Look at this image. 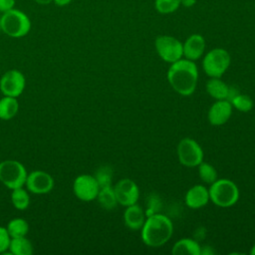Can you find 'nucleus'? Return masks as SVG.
<instances>
[{
  "label": "nucleus",
  "instance_id": "f257e3e1",
  "mask_svg": "<svg viewBox=\"0 0 255 255\" xmlns=\"http://www.w3.org/2000/svg\"><path fill=\"white\" fill-rule=\"evenodd\" d=\"M167 81L179 95L184 97L192 95L198 82V69L194 61L180 59L170 64L167 71Z\"/></svg>",
  "mask_w": 255,
  "mask_h": 255
},
{
  "label": "nucleus",
  "instance_id": "f03ea898",
  "mask_svg": "<svg viewBox=\"0 0 255 255\" xmlns=\"http://www.w3.org/2000/svg\"><path fill=\"white\" fill-rule=\"evenodd\" d=\"M141 240L148 247H160L172 236L173 224L171 220L159 212L151 214L145 218L140 228Z\"/></svg>",
  "mask_w": 255,
  "mask_h": 255
},
{
  "label": "nucleus",
  "instance_id": "7ed1b4c3",
  "mask_svg": "<svg viewBox=\"0 0 255 255\" xmlns=\"http://www.w3.org/2000/svg\"><path fill=\"white\" fill-rule=\"evenodd\" d=\"M31 20L26 13L19 9H11L0 17L1 31L11 38H22L31 30Z\"/></svg>",
  "mask_w": 255,
  "mask_h": 255
},
{
  "label": "nucleus",
  "instance_id": "20e7f679",
  "mask_svg": "<svg viewBox=\"0 0 255 255\" xmlns=\"http://www.w3.org/2000/svg\"><path fill=\"white\" fill-rule=\"evenodd\" d=\"M209 199L219 207H230L239 199L236 183L227 178H217L208 188Z\"/></svg>",
  "mask_w": 255,
  "mask_h": 255
},
{
  "label": "nucleus",
  "instance_id": "39448f33",
  "mask_svg": "<svg viewBox=\"0 0 255 255\" xmlns=\"http://www.w3.org/2000/svg\"><path fill=\"white\" fill-rule=\"evenodd\" d=\"M25 166L15 159H5L0 162V182L9 189L25 185L27 178Z\"/></svg>",
  "mask_w": 255,
  "mask_h": 255
},
{
  "label": "nucleus",
  "instance_id": "423d86ee",
  "mask_svg": "<svg viewBox=\"0 0 255 255\" xmlns=\"http://www.w3.org/2000/svg\"><path fill=\"white\" fill-rule=\"evenodd\" d=\"M231 58L229 53L223 48L210 50L202 60V68L210 78H221L229 68Z\"/></svg>",
  "mask_w": 255,
  "mask_h": 255
},
{
  "label": "nucleus",
  "instance_id": "0eeeda50",
  "mask_svg": "<svg viewBox=\"0 0 255 255\" xmlns=\"http://www.w3.org/2000/svg\"><path fill=\"white\" fill-rule=\"evenodd\" d=\"M176 153L179 162L187 167L198 166L203 161V150L199 143L190 138H182L176 147Z\"/></svg>",
  "mask_w": 255,
  "mask_h": 255
},
{
  "label": "nucleus",
  "instance_id": "6e6552de",
  "mask_svg": "<svg viewBox=\"0 0 255 255\" xmlns=\"http://www.w3.org/2000/svg\"><path fill=\"white\" fill-rule=\"evenodd\" d=\"M154 46L160 59L166 63L172 64L183 56L182 43L172 36L160 35L156 37Z\"/></svg>",
  "mask_w": 255,
  "mask_h": 255
},
{
  "label": "nucleus",
  "instance_id": "1a4fd4ad",
  "mask_svg": "<svg viewBox=\"0 0 255 255\" xmlns=\"http://www.w3.org/2000/svg\"><path fill=\"white\" fill-rule=\"evenodd\" d=\"M73 191L77 198L82 201H93L97 198L100 191V185L94 175H78L73 182Z\"/></svg>",
  "mask_w": 255,
  "mask_h": 255
},
{
  "label": "nucleus",
  "instance_id": "9d476101",
  "mask_svg": "<svg viewBox=\"0 0 255 255\" xmlns=\"http://www.w3.org/2000/svg\"><path fill=\"white\" fill-rule=\"evenodd\" d=\"M25 85L23 73L16 69L5 72L0 79V91L4 96L18 98L23 93Z\"/></svg>",
  "mask_w": 255,
  "mask_h": 255
},
{
  "label": "nucleus",
  "instance_id": "9b49d317",
  "mask_svg": "<svg viewBox=\"0 0 255 255\" xmlns=\"http://www.w3.org/2000/svg\"><path fill=\"white\" fill-rule=\"evenodd\" d=\"M114 190L118 203L126 207L135 204L139 198L138 186L129 178L119 180L114 186Z\"/></svg>",
  "mask_w": 255,
  "mask_h": 255
},
{
  "label": "nucleus",
  "instance_id": "f8f14e48",
  "mask_svg": "<svg viewBox=\"0 0 255 255\" xmlns=\"http://www.w3.org/2000/svg\"><path fill=\"white\" fill-rule=\"evenodd\" d=\"M25 185L27 190L34 194H46L53 189L54 179L46 171L34 170L27 174Z\"/></svg>",
  "mask_w": 255,
  "mask_h": 255
},
{
  "label": "nucleus",
  "instance_id": "ddd939ff",
  "mask_svg": "<svg viewBox=\"0 0 255 255\" xmlns=\"http://www.w3.org/2000/svg\"><path fill=\"white\" fill-rule=\"evenodd\" d=\"M232 105L227 100H216L210 107L207 119L213 126H222L228 122L232 115Z\"/></svg>",
  "mask_w": 255,
  "mask_h": 255
},
{
  "label": "nucleus",
  "instance_id": "4468645a",
  "mask_svg": "<svg viewBox=\"0 0 255 255\" xmlns=\"http://www.w3.org/2000/svg\"><path fill=\"white\" fill-rule=\"evenodd\" d=\"M208 189L202 184H196L190 187L185 193L184 201L187 207L191 209H199L204 207L209 201Z\"/></svg>",
  "mask_w": 255,
  "mask_h": 255
},
{
  "label": "nucleus",
  "instance_id": "2eb2a0df",
  "mask_svg": "<svg viewBox=\"0 0 255 255\" xmlns=\"http://www.w3.org/2000/svg\"><path fill=\"white\" fill-rule=\"evenodd\" d=\"M183 56L185 59L190 61H196L204 53L205 50V40L200 34L190 35L185 42L182 44Z\"/></svg>",
  "mask_w": 255,
  "mask_h": 255
},
{
  "label": "nucleus",
  "instance_id": "dca6fc26",
  "mask_svg": "<svg viewBox=\"0 0 255 255\" xmlns=\"http://www.w3.org/2000/svg\"><path fill=\"white\" fill-rule=\"evenodd\" d=\"M145 218L144 210L136 203L127 206L124 213L125 224L130 230H139L142 227Z\"/></svg>",
  "mask_w": 255,
  "mask_h": 255
},
{
  "label": "nucleus",
  "instance_id": "f3484780",
  "mask_svg": "<svg viewBox=\"0 0 255 255\" xmlns=\"http://www.w3.org/2000/svg\"><path fill=\"white\" fill-rule=\"evenodd\" d=\"M171 253L173 255H201V246L195 239L182 238L174 243Z\"/></svg>",
  "mask_w": 255,
  "mask_h": 255
},
{
  "label": "nucleus",
  "instance_id": "a211bd4d",
  "mask_svg": "<svg viewBox=\"0 0 255 255\" xmlns=\"http://www.w3.org/2000/svg\"><path fill=\"white\" fill-rule=\"evenodd\" d=\"M206 92L215 100H227L229 86L220 78H210L206 83Z\"/></svg>",
  "mask_w": 255,
  "mask_h": 255
},
{
  "label": "nucleus",
  "instance_id": "6ab92c4d",
  "mask_svg": "<svg viewBox=\"0 0 255 255\" xmlns=\"http://www.w3.org/2000/svg\"><path fill=\"white\" fill-rule=\"evenodd\" d=\"M8 249L11 255H31L33 253V245L26 236L11 238Z\"/></svg>",
  "mask_w": 255,
  "mask_h": 255
},
{
  "label": "nucleus",
  "instance_id": "aec40b11",
  "mask_svg": "<svg viewBox=\"0 0 255 255\" xmlns=\"http://www.w3.org/2000/svg\"><path fill=\"white\" fill-rule=\"evenodd\" d=\"M19 110L17 98L4 96L0 99V119L3 121L11 120L16 116Z\"/></svg>",
  "mask_w": 255,
  "mask_h": 255
},
{
  "label": "nucleus",
  "instance_id": "412c9836",
  "mask_svg": "<svg viewBox=\"0 0 255 255\" xmlns=\"http://www.w3.org/2000/svg\"><path fill=\"white\" fill-rule=\"evenodd\" d=\"M96 199H98L100 205L106 210H112L118 204V200H117L113 186L100 188V191Z\"/></svg>",
  "mask_w": 255,
  "mask_h": 255
},
{
  "label": "nucleus",
  "instance_id": "4be33fe9",
  "mask_svg": "<svg viewBox=\"0 0 255 255\" xmlns=\"http://www.w3.org/2000/svg\"><path fill=\"white\" fill-rule=\"evenodd\" d=\"M6 229L11 238L26 236L29 231V224L23 218H13L8 222Z\"/></svg>",
  "mask_w": 255,
  "mask_h": 255
},
{
  "label": "nucleus",
  "instance_id": "5701e85b",
  "mask_svg": "<svg viewBox=\"0 0 255 255\" xmlns=\"http://www.w3.org/2000/svg\"><path fill=\"white\" fill-rule=\"evenodd\" d=\"M11 201L13 206L18 210H25L30 204V196L28 190L22 187L12 189Z\"/></svg>",
  "mask_w": 255,
  "mask_h": 255
},
{
  "label": "nucleus",
  "instance_id": "b1692460",
  "mask_svg": "<svg viewBox=\"0 0 255 255\" xmlns=\"http://www.w3.org/2000/svg\"><path fill=\"white\" fill-rule=\"evenodd\" d=\"M198 175L201 181L211 184L217 179V171L213 165L208 162H200L198 165Z\"/></svg>",
  "mask_w": 255,
  "mask_h": 255
},
{
  "label": "nucleus",
  "instance_id": "393cba45",
  "mask_svg": "<svg viewBox=\"0 0 255 255\" xmlns=\"http://www.w3.org/2000/svg\"><path fill=\"white\" fill-rule=\"evenodd\" d=\"M95 178L98 181L100 188L112 186L113 181V169L109 165L100 166L95 172Z\"/></svg>",
  "mask_w": 255,
  "mask_h": 255
},
{
  "label": "nucleus",
  "instance_id": "a878e982",
  "mask_svg": "<svg viewBox=\"0 0 255 255\" xmlns=\"http://www.w3.org/2000/svg\"><path fill=\"white\" fill-rule=\"evenodd\" d=\"M230 103L233 108L238 110L239 112L247 113L253 108V101L252 99L247 95H242L238 93L235 97H233L230 100Z\"/></svg>",
  "mask_w": 255,
  "mask_h": 255
},
{
  "label": "nucleus",
  "instance_id": "bb28decb",
  "mask_svg": "<svg viewBox=\"0 0 255 255\" xmlns=\"http://www.w3.org/2000/svg\"><path fill=\"white\" fill-rule=\"evenodd\" d=\"M180 5V0H154V8L160 14L175 12Z\"/></svg>",
  "mask_w": 255,
  "mask_h": 255
},
{
  "label": "nucleus",
  "instance_id": "cd10ccee",
  "mask_svg": "<svg viewBox=\"0 0 255 255\" xmlns=\"http://www.w3.org/2000/svg\"><path fill=\"white\" fill-rule=\"evenodd\" d=\"M161 206V202L159 197L156 194H150L147 201H146V210L145 212V216H149L151 214L157 213L160 209Z\"/></svg>",
  "mask_w": 255,
  "mask_h": 255
},
{
  "label": "nucleus",
  "instance_id": "c85d7f7f",
  "mask_svg": "<svg viewBox=\"0 0 255 255\" xmlns=\"http://www.w3.org/2000/svg\"><path fill=\"white\" fill-rule=\"evenodd\" d=\"M11 237L6 229V227L0 226V254L4 253L9 248Z\"/></svg>",
  "mask_w": 255,
  "mask_h": 255
},
{
  "label": "nucleus",
  "instance_id": "c756f323",
  "mask_svg": "<svg viewBox=\"0 0 255 255\" xmlns=\"http://www.w3.org/2000/svg\"><path fill=\"white\" fill-rule=\"evenodd\" d=\"M16 0H0V12L4 13L14 8Z\"/></svg>",
  "mask_w": 255,
  "mask_h": 255
},
{
  "label": "nucleus",
  "instance_id": "7c9ffc66",
  "mask_svg": "<svg viewBox=\"0 0 255 255\" xmlns=\"http://www.w3.org/2000/svg\"><path fill=\"white\" fill-rule=\"evenodd\" d=\"M73 0H53L54 4L58 7H64V6H67L69 5Z\"/></svg>",
  "mask_w": 255,
  "mask_h": 255
},
{
  "label": "nucleus",
  "instance_id": "2f4dec72",
  "mask_svg": "<svg viewBox=\"0 0 255 255\" xmlns=\"http://www.w3.org/2000/svg\"><path fill=\"white\" fill-rule=\"evenodd\" d=\"M196 3V0H180V5L185 8H190Z\"/></svg>",
  "mask_w": 255,
  "mask_h": 255
},
{
  "label": "nucleus",
  "instance_id": "473e14b6",
  "mask_svg": "<svg viewBox=\"0 0 255 255\" xmlns=\"http://www.w3.org/2000/svg\"><path fill=\"white\" fill-rule=\"evenodd\" d=\"M215 252L212 251V249H210L209 246H205L203 249H201V254H206V255H209V254H214Z\"/></svg>",
  "mask_w": 255,
  "mask_h": 255
},
{
  "label": "nucleus",
  "instance_id": "72a5a7b5",
  "mask_svg": "<svg viewBox=\"0 0 255 255\" xmlns=\"http://www.w3.org/2000/svg\"><path fill=\"white\" fill-rule=\"evenodd\" d=\"M34 1L40 5H48L53 2V0H34Z\"/></svg>",
  "mask_w": 255,
  "mask_h": 255
},
{
  "label": "nucleus",
  "instance_id": "f704fd0d",
  "mask_svg": "<svg viewBox=\"0 0 255 255\" xmlns=\"http://www.w3.org/2000/svg\"><path fill=\"white\" fill-rule=\"evenodd\" d=\"M251 255H255V243H254V245L251 247V249H250V252H249Z\"/></svg>",
  "mask_w": 255,
  "mask_h": 255
},
{
  "label": "nucleus",
  "instance_id": "c9c22d12",
  "mask_svg": "<svg viewBox=\"0 0 255 255\" xmlns=\"http://www.w3.org/2000/svg\"><path fill=\"white\" fill-rule=\"evenodd\" d=\"M0 30H1V28H0Z\"/></svg>",
  "mask_w": 255,
  "mask_h": 255
}]
</instances>
